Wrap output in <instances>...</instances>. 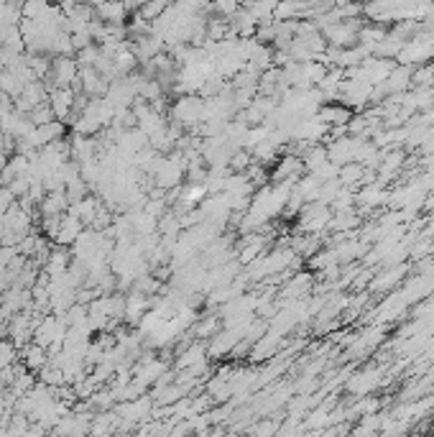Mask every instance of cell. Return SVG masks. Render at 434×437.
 <instances>
[{"mask_svg": "<svg viewBox=\"0 0 434 437\" xmlns=\"http://www.w3.org/2000/svg\"><path fill=\"white\" fill-rule=\"evenodd\" d=\"M205 118H207V100L194 95H182L171 108V120L179 126L197 128L200 123H205Z\"/></svg>", "mask_w": 434, "mask_h": 437, "instance_id": "6da1fadb", "label": "cell"}, {"mask_svg": "<svg viewBox=\"0 0 434 437\" xmlns=\"http://www.w3.org/2000/svg\"><path fill=\"white\" fill-rule=\"evenodd\" d=\"M319 120L327 123L330 128H337V126H348L352 118V110L343 102H332V105H325V108H319Z\"/></svg>", "mask_w": 434, "mask_h": 437, "instance_id": "7a4b0ae2", "label": "cell"}, {"mask_svg": "<svg viewBox=\"0 0 434 437\" xmlns=\"http://www.w3.org/2000/svg\"><path fill=\"white\" fill-rule=\"evenodd\" d=\"M18 353H21V358H23V366L28 371H39L41 366H46V361H49V351L44 348V345L39 343H26L23 348H18Z\"/></svg>", "mask_w": 434, "mask_h": 437, "instance_id": "3957f363", "label": "cell"}, {"mask_svg": "<svg viewBox=\"0 0 434 437\" xmlns=\"http://www.w3.org/2000/svg\"><path fill=\"white\" fill-rule=\"evenodd\" d=\"M95 16L105 21V24H126L128 8L120 0H105L100 6H95Z\"/></svg>", "mask_w": 434, "mask_h": 437, "instance_id": "277c9868", "label": "cell"}, {"mask_svg": "<svg viewBox=\"0 0 434 437\" xmlns=\"http://www.w3.org/2000/svg\"><path fill=\"white\" fill-rule=\"evenodd\" d=\"M28 118H31V123H34V126H44V123L57 120V115H54V110H51L49 100H46V102H41V105H36V108L28 113Z\"/></svg>", "mask_w": 434, "mask_h": 437, "instance_id": "5b68a950", "label": "cell"}, {"mask_svg": "<svg viewBox=\"0 0 434 437\" xmlns=\"http://www.w3.org/2000/svg\"><path fill=\"white\" fill-rule=\"evenodd\" d=\"M51 6V0H23V18H41L46 8Z\"/></svg>", "mask_w": 434, "mask_h": 437, "instance_id": "8992f818", "label": "cell"}, {"mask_svg": "<svg viewBox=\"0 0 434 437\" xmlns=\"http://www.w3.org/2000/svg\"><path fill=\"white\" fill-rule=\"evenodd\" d=\"M432 67H434V64H432Z\"/></svg>", "mask_w": 434, "mask_h": 437, "instance_id": "52a82bcc", "label": "cell"}]
</instances>
